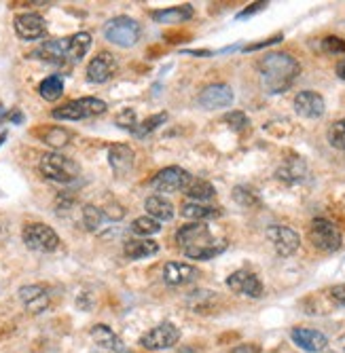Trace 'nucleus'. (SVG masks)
Returning <instances> with one entry per match:
<instances>
[{
  "mask_svg": "<svg viewBox=\"0 0 345 353\" xmlns=\"http://www.w3.org/2000/svg\"><path fill=\"white\" fill-rule=\"evenodd\" d=\"M301 72L299 61L288 53H267L259 61V74L267 93H284Z\"/></svg>",
  "mask_w": 345,
  "mask_h": 353,
  "instance_id": "f257e3e1",
  "label": "nucleus"
},
{
  "mask_svg": "<svg viewBox=\"0 0 345 353\" xmlns=\"http://www.w3.org/2000/svg\"><path fill=\"white\" fill-rule=\"evenodd\" d=\"M178 248L184 252V256L195 261H210L214 256L223 254L227 248L225 239H214L208 224L195 222V224H184V227L176 233Z\"/></svg>",
  "mask_w": 345,
  "mask_h": 353,
  "instance_id": "f03ea898",
  "label": "nucleus"
},
{
  "mask_svg": "<svg viewBox=\"0 0 345 353\" xmlns=\"http://www.w3.org/2000/svg\"><path fill=\"white\" fill-rule=\"evenodd\" d=\"M41 174L53 182H61V184H68L72 180L79 178V165L72 161V159L64 157V154H57V152H47L41 157Z\"/></svg>",
  "mask_w": 345,
  "mask_h": 353,
  "instance_id": "7ed1b4c3",
  "label": "nucleus"
},
{
  "mask_svg": "<svg viewBox=\"0 0 345 353\" xmlns=\"http://www.w3.org/2000/svg\"><path fill=\"white\" fill-rule=\"evenodd\" d=\"M104 37L108 43L117 45V47H134L140 37H142V28L136 19L132 17H115L110 21H106L104 26Z\"/></svg>",
  "mask_w": 345,
  "mask_h": 353,
  "instance_id": "20e7f679",
  "label": "nucleus"
},
{
  "mask_svg": "<svg viewBox=\"0 0 345 353\" xmlns=\"http://www.w3.org/2000/svg\"><path fill=\"white\" fill-rule=\"evenodd\" d=\"M309 239L313 243V248H318L320 252L333 254L337 250H341L343 245V237L341 231L337 229V224L326 220V218H313L309 224Z\"/></svg>",
  "mask_w": 345,
  "mask_h": 353,
  "instance_id": "39448f33",
  "label": "nucleus"
},
{
  "mask_svg": "<svg viewBox=\"0 0 345 353\" xmlns=\"http://www.w3.org/2000/svg\"><path fill=\"white\" fill-rule=\"evenodd\" d=\"M104 112H106V102L98 98H81V100H75V102H68L64 106L55 108L51 117L57 121H81V119L100 117Z\"/></svg>",
  "mask_w": 345,
  "mask_h": 353,
  "instance_id": "423d86ee",
  "label": "nucleus"
},
{
  "mask_svg": "<svg viewBox=\"0 0 345 353\" xmlns=\"http://www.w3.org/2000/svg\"><path fill=\"white\" fill-rule=\"evenodd\" d=\"M21 237H23V243L30 250H34V252H53L59 245L57 233L51 227H47V224H41V222L26 224Z\"/></svg>",
  "mask_w": 345,
  "mask_h": 353,
  "instance_id": "0eeeda50",
  "label": "nucleus"
},
{
  "mask_svg": "<svg viewBox=\"0 0 345 353\" xmlns=\"http://www.w3.org/2000/svg\"><path fill=\"white\" fill-rule=\"evenodd\" d=\"M191 182H193V178L189 172L182 168H176V165H170L150 180V186L159 192H178V190L189 188Z\"/></svg>",
  "mask_w": 345,
  "mask_h": 353,
  "instance_id": "6e6552de",
  "label": "nucleus"
},
{
  "mask_svg": "<svg viewBox=\"0 0 345 353\" xmlns=\"http://www.w3.org/2000/svg\"><path fill=\"white\" fill-rule=\"evenodd\" d=\"M178 339H180V330L172 322H164L159 326H155L152 330H148L146 334H142L140 345L150 351H161V349L174 347L178 343Z\"/></svg>",
  "mask_w": 345,
  "mask_h": 353,
  "instance_id": "1a4fd4ad",
  "label": "nucleus"
},
{
  "mask_svg": "<svg viewBox=\"0 0 345 353\" xmlns=\"http://www.w3.org/2000/svg\"><path fill=\"white\" fill-rule=\"evenodd\" d=\"M267 239L271 241L273 250L277 252V256H282V259H288V256H293L301 245L299 233L288 229V227H282V224H275V227L267 229Z\"/></svg>",
  "mask_w": 345,
  "mask_h": 353,
  "instance_id": "9d476101",
  "label": "nucleus"
},
{
  "mask_svg": "<svg viewBox=\"0 0 345 353\" xmlns=\"http://www.w3.org/2000/svg\"><path fill=\"white\" fill-rule=\"evenodd\" d=\"M199 106L206 110H218V108H227L233 104V89L225 83H214L208 85L197 98Z\"/></svg>",
  "mask_w": 345,
  "mask_h": 353,
  "instance_id": "9b49d317",
  "label": "nucleus"
},
{
  "mask_svg": "<svg viewBox=\"0 0 345 353\" xmlns=\"http://www.w3.org/2000/svg\"><path fill=\"white\" fill-rule=\"evenodd\" d=\"M227 285L233 292L250 296V299H261L263 296V283L261 279L250 273V271H235L227 277Z\"/></svg>",
  "mask_w": 345,
  "mask_h": 353,
  "instance_id": "f8f14e48",
  "label": "nucleus"
},
{
  "mask_svg": "<svg viewBox=\"0 0 345 353\" xmlns=\"http://www.w3.org/2000/svg\"><path fill=\"white\" fill-rule=\"evenodd\" d=\"M295 112L303 119H320L324 114V98L316 91H301L295 98Z\"/></svg>",
  "mask_w": 345,
  "mask_h": 353,
  "instance_id": "ddd939ff",
  "label": "nucleus"
},
{
  "mask_svg": "<svg viewBox=\"0 0 345 353\" xmlns=\"http://www.w3.org/2000/svg\"><path fill=\"white\" fill-rule=\"evenodd\" d=\"M15 32L23 41H39L45 37V21L39 13H23L15 17Z\"/></svg>",
  "mask_w": 345,
  "mask_h": 353,
  "instance_id": "4468645a",
  "label": "nucleus"
},
{
  "mask_svg": "<svg viewBox=\"0 0 345 353\" xmlns=\"http://www.w3.org/2000/svg\"><path fill=\"white\" fill-rule=\"evenodd\" d=\"M290 339H293V343L299 349H303L307 353H320L328 345V339L322 332L311 330V328H293L290 330Z\"/></svg>",
  "mask_w": 345,
  "mask_h": 353,
  "instance_id": "2eb2a0df",
  "label": "nucleus"
},
{
  "mask_svg": "<svg viewBox=\"0 0 345 353\" xmlns=\"http://www.w3.org/2000/svg\"><path fill=\"white\" fill-rule=\"evenodd\" d=\"M117 72V61L110 53L96 55L87 66V81L89 83H106Z\"/></svg>",
  "mask_w": 345,
  "mask_h": 353,
  "instance_id": "dca6fc26",
  "label": "nucleus"
},
{
  "mask_svg": "<svg viewBox=\"0 0 345 353\" xmlns=\"http://www.w3.org/2000/svg\"><path fill=\"white\" fill-rule=\"evenodd\" d=\"M19 299L30 313H43L49 307V292L43 285H23L19 290Z\"/></svg>",
  "mask_w": 345,
  "mask_h": 353,
  "instance_id": "f3484780",
  "label": "nucleus"
},
{
  "mask_svg": "<svg viewBox=\"0 0 345 353\" xmlns=\"http://www.w3.org/2000/svg\"><path fill=\"white\" fill-rule=\"evenodd\" d=\"M199 275V271L186 263H168L164 269V279L168 285H184L195 281Z\"/></svg>",
  "mask_w": 345,
  "mask_h": 353,
  "instance_id": "a211bd4d",
  "label": "nucleus"
},
{
  "mask_svg": "<svg viewBox=\"0 0 345 353\" xmlns=\"http://www.w3.org/2000/svg\"><path fill=\"white\" fill-rule=\"evenodd\" d=\"M32 55L47 61V63H64L68 59V39L45 41Z\"/></svg>",
  "mask_w": 345,
  "mask_h": 353,
  "instance_id": "6ab92c4d",
  "label": "nucleus"
},
{
  "mask_svg": "<svg viewBox=\"0 0 345 353\" xmlns=\"http://www.w3.org/2000/svg\"><path fill=\"white\" fill-rule=\"evenodd\" d=\"M136 161V152L128 144H115L108 150V163L117 174H128L134 168Z\"/></svg>",
  "mask_w": 345,
  "mask_h": 353,
  "instance_id": "aec40b11",
  "label": "nucleus"
},
{
  "mask_svg": "<svg viewBox=\"0 0 345 353\" xmlns=\"http://www.w3.org/2000/svg\"><path fill=\"white\" fill-rule=\"evenodd\" d=\"M123 252L132 261H142V259H148V256H155L159 252V245L150 239H130V241H125Z\"/></svg>",
  "mask_w": 345,
  "mask_h": 353,
  "instance_id": "412c9836",
  "label": "nucleus"
},
{
  "mask_svg": "<svg viewBox=\"0 0 345 353\" xmlns=\"http://www.w3.org/2000/svg\"><path fill=\"white\" fill-rule=\"evenodd\" d=\"M150 17L157 23H180V21H189L193 17V7L191 5H182V7H174V9L152 11Z\"/></svg>",
  "mask_w": 345,
  "mask_h": 353,
  "instance_id": "4be33fe9",
  "label": "nucleus"
},
{
  "mask_svg": "<svg viewBox=\"0 0 345 353\" xmlns=\"http://www.w3.org/2000/svg\"><path fill=\"white\" fill-rule=\"evenodd\" d=\"M144 208H146V214L150 216V218H155V220H172L174 218V205L168 201V199H164L161 195H152V197H148L146 199V203H144Z\"/></svg>",
  "mask_w": 345,
  "mask_h": 353,
  "instance_id": "5701e85b",
  "label": "nucleus"
},
{
  "mask_svg": "<svg viewBox=\"0 0 345 353\" xmlns=\"http://www.w3.org/2000/svg\"><path fill=\"white\" fill-rule=\"evenodd\" d=\"M91 339L96 341V345H100L102 349H108V351H121L123 349L121 339L104 324H98V326L91 328Z\"/></svg>",
  "mask_w": 345,
  "mask_h": 353,
  "instance_id": "b1692460",
  "label": "nucleus"
},
{
  "mask_svg": "<svg viewBox=\"0 0 345 353\" xmlns=\"http://www.w3.org/2000/svg\"><path fill=\"white\" fill-rule=\"evenodd\" d=\"M305 174H307V165L301 161V159H290V161H286L284 165L277 170V178L288 182V184L301 182L305 178Z\"/></svg>",
  "mask_w": 345,
  "mask_h": 353,
  "instance_id": "393cba45",
  "label": "nucleus"
},
{
  "mask_svg": "<svg viewBox=\"0 0 345 353\" xmlns=\"http://www.w3.org/2000/svg\"><path fill=\"white\" fill-rule=\"evenodd\" d=\"M91 47V34L89 32H79V34L68 39V59L70 61H81L85 53Z\"/></svg>",
  "mask_w": 345,
  "mask_h": 353,
  "instance_id": "a878e982",
  "label": "nucleus"
},
{
  "mask_svg": "<svg viewBox=\"0 0 345 353\" xmlns=\"http://www.w3.org/2000/svg\"><path fill=\"white\" fill-rule=\"evenodd\" d=\"M180 214L184 218H189V220H210V218H216L218 214H221V210H216V208H210V205H204V203H184Z\"/></svg>",
  "mask_w": 345,
  "mask_h": 353,
  "instance_id": "bb28decb",
  "label": "nucleus"
},
{
  "mask_svg": "<svg viewBox=\"0 0 345 353\" xmlns=\"http://www.w3.org/2000/svg\"><path fill=\"white\" fill-rule=\"evenodd\" d=\"M39 93L47 102H55L61 98V93H64V83H61L59 77H47L41 85H39Z\"/></svg>",
  "mask_w": 345,
  "mask_h": 353,
  "instance_id": "cd10ccee",
  "label": "nucleus"
},
{
  "mask_svg": "<svg viewBox=\"0 0 345 353\" xmlns=\"http://www.w3.org/2000/svg\"><path fill=\"white\" fill-rule=\"evenodd\" d=\"M184 192H186V195H189L191 199H195V203H199V201H210V199L216 195L214 186H212L210 182H206V180H193V182L189 184V188H186Z\"/></svg>",
  "mask_w": 345,
  "mask_h": 353,
  "instance_id": "c85d7f7f",
  "label": "nucleus"
},
{
  "mask_svg": "<svg viewBox=\"0 0 345 353\" xmlns=\"http://www.w3.org/2000/svg\"><path fill=\"white\" fill-rule=\"evenodd\" d=\"M132 231L136 235H142V237H148V235H157L161 231V224L159 220H155L150 216H140L132 222Z\"/></svg>",
  "mask_w": 345,
  "mask_h": 353,
  "instance_id": "c756f323",
  "label": "nucleus"
},
{
  "mask_svg": "<svg viewBox=\"0 0 345 353\" xmlns=\"http://www.w3.org/2000/svg\"><path fill=\"white\" fill-rule=\"evenodd\" d=\"M104 218H106L104 212H102L100 208H96V205L87 203V205L83 208V224H85V229H87V231H100Z\"/></svg>",
  "mask_w": 345,
  "mask_h": 353,
  "instance_id": "7c9ffc66",
  "label": "nucleus"
},
{
  "mask_svg": "<svg viewBox=\"0 0 345 353\" xmlns=\"http://www.w3.org/2000/svg\"><path fill=\"white\" fill-rule=\"evenodd\" d=\"M168 121V114L166 112H159V114H152V117H148L146 121H142V123H138L136 125V130L132 132L136 138H144V136H148L150 132H155L157 127H159L161 123H166Z\"/></svg>",
  "mask_w": 345,
  "mask_h": 353,
  "instance_id": "2f4dec72",
  "label": "nucleus"
},
{
  "mask_svg": "<svg viewBox=\"0 0 345 353\" xmlns=\"http://www.w3.org/2000/svg\"><path fill=\"white\" fill-rule=\"evenodd\" d=\"M68 140H70V134L66 130H61V127H51V130L43 134V142H47L53 148H64Z\"/></svg>",
  "mask_w": 345,
  "mask_h": 353,
  "instance_id": "473e14b6",
  "label": "nucleus"
},
{
  "mask_svg": "<svg viewBox=\"0 0 345 353\" xmlns=\"http://www.w3.org/2000/svg\"><path fill=\"white\" fill-rule=\"evenodd\" d=\"M328 142L333 148L337 150H345V119L337 121L331 125V130H328Z\"/></svg>",
  "mask_w": 345,
  "mask_h": 353,
  "instance_id": "72a5a7b5",
  "label": "nucleus"
},
{
  "mask_svg": "<svg viewBox=\"0 0 345 353\" xmlns=\"http://www.w3.org/2000/svg\"><path fill=\"white\" fill-rule=\"evenodd\" d=\"M233 199L244 205V208H253V205H259V195L248 186H235L233 190Z\"/></svg>",
  "mask_w": 345,
  "mask_h": 353,
  "instance_id": "f704fd0d",
  "label": "nucleus"
},
{
  "mask_svg": "<svg viewBox=\"0 0 345 353\" xmlns=\"http://www.w3.org/2000/svg\"><path fill=\"white\" fill-rule=\"evenodd\" d=\"M117 127H121V130H128V132H134L136 130V125H138V121H136V112L134 110H130V108H125L123 112H119V117H117Z\"/></svg>",
  "mask_w": 345,
  "mask_h": 353,
  "instance_id": "c9c22d12",
  "label": "nucleus"
},
{
  "mask_svg": "<svg viewBox=\"0 0 345 353\" xmlns=\"http://www.w3.org/2000/svg\"><path fill=\"white\" fill-rule=\"evenodd\" d=\"M225 123L231 127L233 132H244L246 127H248V117L239 110H233L229 114H225Z\"/></svg>",
  "mask_w": 345,
  "mask_h": 353,
  "instance_id": "e433bc0d",
  "label": "nucleus"
},
{
  "mask_svg": "<svg viewBox=\"0 0 345 353\" xmlns=\"http://www.w3.org/2000/svg\"><path fill=\"white\" fill-rule=\"evenodd\" d=\"M322 51L328 55H341L345 53V41H341L339 37H326L322 41Z\"/></svg>",
  "mask_w": 345,
  "mask_h": 353,
  "instance_id": "4c0bfd02",
  "label": "nucleus"
},
{
  "mask_svg": "<svg viewBox=\"0 0 345 353\" xmlns=\"http://www.w3.org/2000/svg\"><path fill=\"white\" fill-rule=\"evenodd\" d=\"M331 296H333L341 307H345V283H343V285H333V288H331Z\"/></svg>",
  "mask_w": 345,
  "mask_h": 353,
  "instance_id": "58836bf2",
  "label": "nucleus"
},
{
  "mask_svg": "<svg viewBox=\"0 0 345 353\" xmlns=\"http://www.w3.org/2000/svg\"><path fill=\"white\" fill-rule=\"evenodd\" d=\"M267 7V3H255L253 7H248V9H244L239 15H237V19H246V17H250V15H255V13H259V11H263Z\"/></svg>",
  "mask_w": 345,
  "mask_h": 353,
  "instance_id": "ea45409f",
  "label": "nucleus"
},
{
  "mask_svg": "<svg viewBox=\"0 0 345 353\" xmlns=\"http://www.w3.org/2000/svg\"><path fill=\"white\" fill-rule=\"evenodd\" d=\"M231 353H261V351H259V347H255V345H239V347H235Z\"/></svg>",
  "mask_w": 345,
  "mask_h": 353,
  "instance_id": "a19ab883",
  "label": "nucleus"
},
{
  "mask_svg": "<svg viewBox=\"0 0 345 353\" xmlns=\"http://www.w3.org/2000/svg\"><path fill=\"white\" fill-rule=\"evenodd\" d=\"M337 77H339L341 81H345V57L339 59V63H337Z\"/></svg>",
  "mask_w": 345,
  "mask_h": 353,
  "instance_id": "79ce46f5",
  "label": "nucleus"
},
{
  "mask_svg": "<svg viewBox=\"0 0 345 353\" xmlns=\"http://www.w3.org/2000/svg\"><path fill=\"white\" fill-rule=\"evenodd\" d=\"M176 353H201L199 349H195V347H180Z\"/></svg>",
  "mask_w": 345,
  "mask_h": 353,
  "instance_id": "37998d69",
  "label": "nucleus"
},
{
  "mask_svg": "<svg viewBox=\"0 0 345 353\" xmlns=\"http://www.w3.org/2000/svg\"><path fill=\"white\" fill-rule=\"evenodd\" d=\"M5 140H7V132H5V134H0V146L5 144Z\"/></svg>",
  "mask_w": 345,
  "mask_h": 353,
  "instance_id": "c03bdc74",
  "label": "nucleus"
}]
</instances>
